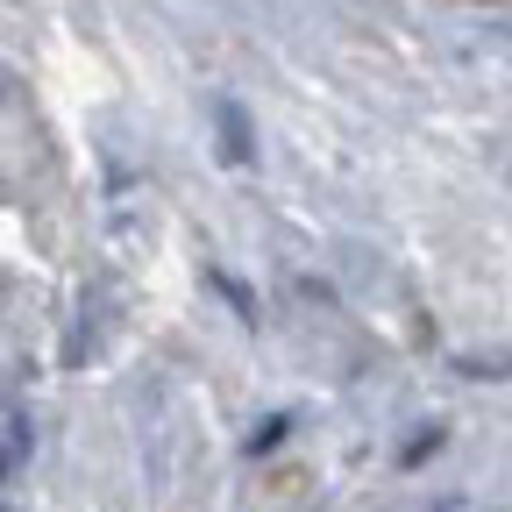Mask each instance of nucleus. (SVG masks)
Wrapping results in <instances>:
<instances>
[{"instance_id": "f257e3e1", "label": "nucleus", "mask_w": 512, "mask_h": 512, "mask_svg": "<svg viewBox=\"0 0 512 512\" xmlns=\"http://www.w3.org/2000/svg\"><path fill=\"white\" fill-rule=\"evenodd\" d=\"M221 143H228L235 164H249V128H242V107H235V100L221 107Z\"/></svg>"}]
</instances>
